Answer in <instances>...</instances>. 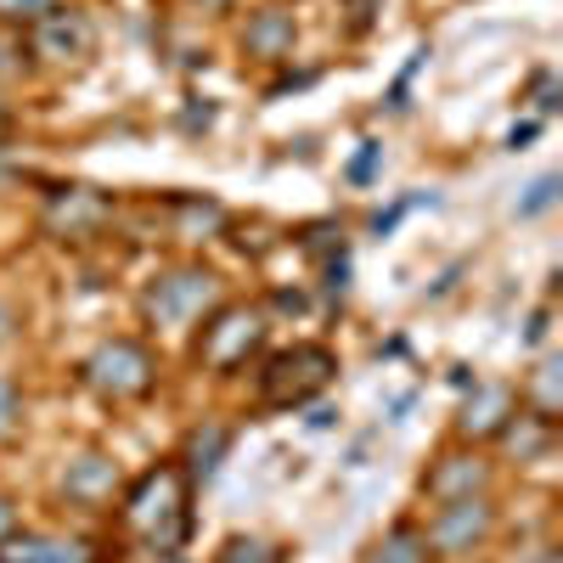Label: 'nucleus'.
Here are the masks:
<instances>
[{
	"label": "nucleus",
	"instance_id": "obj_2",
	"mask_svg": "<svg viewBox=\"0 0 563 563\" xmlns=\"http://www.w3.org/2000/svg\"><path fill=\"white\" fill-rule=\"evenodd\" d=\"M333 350H321V344H299V350H282L271 366H265V406H305L310 395H321L327 384H333Z\"/></svg>",
	"mask_w": 563,
	"mask_h": 563
},
{
	"label": "nucleus",
	"instance_id": "obj_19",
	"mask_svg": "<svg viewBox=\"0 0 563 563\" xmlns=\"http://www.w3.org/2000/svg\"><path fill=\"white\" fill-rule=\"evenodd\" d=\"M52 12V0H0V18L7 23H40Z\"/></svg>",
	"mask_w": 563,
	"mask_h": 563
},
{
	"label": "nucleus",
	"instance_id": "obj_23",
	"mask_svg": "<svg viewBox=\"0 0 563 563\" xmlns=\"http://www.w3.org/2000/svg\"><path fill=\"white\" fill-rule=\"evenodd\" d=\"M7 536H18V507L0 496V541H7Z\"/></svg>",
	"mask_w": 563,
	"mask_h": 563
},
{
	"label": "nucleus",
	"instance_id": "obj_15",
	"mask_svg": "<svg viewBox=\"0 0 563 563\" xmlns=\"http://www.w3.org/2000/svg\"><path fill=\"white\" fill-rule=\"evenodd\" d=\"M558 384H563V355H547L536 366V417H547V422H558V406H563Z\"/></svg>",
	"mask_w": 563,
	"mask_h": 563
},
{
	"label": "nucleus",
	"instance_id": "obj_4",
	"mask_svg": "<svg viewBox=\"0 0 563 563\" xmlns=\"http://www.w3.org/2000/svg\"><path fill=\"white\" fill-rule=\"evenodd\" d=\"M260 344H265V316L249 310V305H225V310H214V321L203 327L198 361H203L209 372H238Z\"/></svg>",
	"mask_w": 563,
	"mask_h": 563
},
{
	"label": "nucleus",
	"instance_id": "obj_16",
	"mask_svg": "<svg viewBox=\"0 0 563 563\" xmlns=\"http://www.w3.org/2000/svg\"><path fill=\"white\" fill-rule=\"evenodd\" d=\"M220 451H225V429L220 422H209V429H198V440H192V479H214V467H220Z\"/></svg>",
	"mask_w": 563,
	"mask_h": 563
},
{
	"label": "nucleus",
	"instance_id": "obj_20",
	"mask_svg": "<svg viewBox=\"0 0 563 563\" xmlns=\"http://www.w3.org/2000/svg\"><path fill=\"white\" fill-rule=\"evenodd\" d=\"M378 158H384L378 141H361V153L350 158V169H344V175H350L355 186H366V180H372V169H378Z\"/></svg>",
	"mask_w": 563,
	"mask_h": 563
},
{
	"label": "nucleus",
	"instance_id": "obj_18",
	"mask_svg": "<svg viewBox=\"0 0 563 563\" xmlns=\"http://www.w3.org/2000/svg\"><path fill=\"white\" fill-rule=\"evenodd\" d=\"M558 186H563L558 175H541V180L530 186V198L519 203V220H530V214H541V209H552V203H558Z\"/></svg>",
	"mask_w": 563,
	"mask_h": 563
},
{
	"label": "nucleus",
	"instance_id": "obj_13",
	"mask_svg": "<svg viewBox=\"0 0 563 563\" xmlns=\"http://www.w3.org/2000/svg\"><path fill=\"white\" fill-rule=\"evenodd\" d=\"M288 45H294V18H288V12H260V18L249 23V52L282 57Z\"/></svg>",
	"mask_w": 563,
	"mask_h": 563
},
{
	"label": "nucleus",
	"instance_id": "obj_10",
	"mask_svg": "<svg viewBox=\"0 0 563 563\" xmlns=\"http://www.w3.org/2000/svg\"><path fill=\"white\" fill-rule=\"evenodd\" d=\"M507 417H512V389H501V384H474V400L462 406V417H456V429L462 434H501L507 429Z\"/></svg>",
	"mask_w": 563,
	"mask_h": 563
},
{
	"label": "nucleus",
	"instance_id": "obj_24",
	"mask_svg": "<svg viewBox=\"0 0 563 563\" xmlns=\"http://www.w3.org/2000/svg\"><path fill=\"white\" fill-rule=\"evenodd\" d=\"M536 130H541V124H519V130L507 135V147H512V153H519V147H530V141H536Z\"/></svg>",
	"mask_w": 563,
	"mask_h": 563
},
{
	"label": "nucleus",
	"instance_id": "obj_3",
	"mask_svg": "<svg viewBox=\"0 0 563 563\" xmlns=\"http://www.w3.org/2000/svg\"><path fill=\"white\" fill-rule=\"evenodd\" d=\"M85 384L97 395H108V400H141L158 384V361L135 339H113V344H102L97 355L85 361Z\"/></svg>",
	"mask_w": 563,
	"mask_h": 563
},
{
	"label": "nucleus",
	"instance_id": "obj_1",
	"mask_svg": "<svg viewBox=\"0 0 563 563\" xmlns=\"http://www.w3.org/2000/svg\"><path fill=\"white\" fill-rule=\"evenodd\" d=\"M124 530L141 536L153 552H175L192 530V512H186V474L175 462L153 467V474H141L124 496Z\"/></svg>",
	"mask_w": 563,
	"mask_h": 563
},
{
	"label": "nucleus",
	"instance_id": "obj_9",
	"mask_svg": "<svg viewBox=\"0 0 563 563\" xmlns=\"http://www.w3.org/2000/svg\"><path fill=\"white\" fill-rule=\"evenodd\" d=\"M0 563H97V552L63 536H7L0 541Z\"/></svg>",
	"mask_w": 563,
	"mask_h": 563
},
{
	"label": "nucleus",
	"instance_id": "obj_26",
	"mask_svg": "<svg viewBox=\"0 0 563 563\" xmlns=\"http://www.w3.org/2000/svg\"><path fill=\"white\" fill-rule=\"evenodd\" d=\"M536 563H558V558H552V552H541V558H536Z\"/></svg>",
	"mask_w": 563,
	"mask_h": 563
},
{
	"label": "nucleus",
	"instance_id": "obj_12",
	"mask_svg": "<svg viewBox=\"0 0 563 563\" xmlns=\"http://www.w3.org/2000/svg\"><path fill=\"white\" fill-rule=\"evenodd\" d=\"M485 485V462L479 456H445V467L429 474V496L440 501H456V496H474Z\"/></svg>",
	"mask_w": 563,
	"mask_h": 563
},
{
	"label": "nucleus",
	"instance_id": "obj_27",
	"mask_svg": "<svg viewBox=\"0 0 563 563\" xmlns=\"http://www.w3.org/2000/svg\"><path fill=\"white\" fill-rule=\"evenodd\" d=\"M203 7H225V0H203Z\"/></svg>",
	"mask_w": 563,
	"mask_h": 563
},
{
	"label": "nucleus",
	"instance_id": "obj_21",
	"mask_svg": "<svg viewBox=\"0 0 563 563\" xmlns=\"http://www.w3.org/2000/svg\"><path fill=\"white\" fill-rule=\"evenodd\" d=\"M429 63V45H422V52H411V63H406V74L395 79V90H389V108H406V85H411V74Z\"/></svg>",
	"mask_w": 563,
	"mask_h": 563
},
{
	"label": "nucleus",
	"instance_id": "obj_7",
	"mask_svg": "<svg viewBox=\"0 0 563 563\" xmlns=\"http://www.w3.org/2000/svg\"><path fill=\"white\" fill-rule=\"evenodd\" d=\"M490 536V501L485 496H456V501H445L440 507V519L429 525V541L434 552H467L474 541H485Z\"/></svg>",
	"mask_w": 563,
	"mask_h": 563
},
{
	"label": "nucleus",
	"instance_id": "obj_17",
	"mask_svg": "<svg viewBox=\"0 0 563 563\" xmlns=\"http://www.w3.org/2000/svg\"><path fill=\"white\" fill-rule=\"evenodd\" d=\"M180 209V238H198V231H220L225 209L220 203H175Z\"/></svg>",
	"mask_w": 563,
	"mask_h": 563
},
{
	"label": "nucleus",
	"instance_id": "obj_5",
	"mask_svg": "<svg viewBox=\"0 0 563 563\" xmlns=\"http://www.w3.org/2000/svg\"><path fill=\"white\" fill-rule=\"evenodd\" d=\"M209 305H220V282L209 271H169V276H158L147 288V316L158 327H186Z\"/></svg>",
	"mask_w": 563,
	"mask_h": 563
},
{
	"label": "nucleus",
	"instance_id": "obj_6",
	"mask_svg": "<svg viewBox=\"0 0 563 563\" xmlns=\"http://www.w3.org/2000/svg\"><path fill=\"white\" fill-rule=\"evenodd\" d=\"M29 29H34V57H45V63H79L97 52V23L74 7H52Z\"/></svg>",
	"mask_w": 563,
	"mask_h": 563
},
{
	"label": "nucleus",
	"instance_id": "obj_25",
	"mask_svg": "<svg viewBox=\"0 0 563 563\" xmlns=\"http://www.w3.org/2000/svg\"><path fill=\"white\" fill-rule=\"evenodd\" d=\"M7 339H12V310L0 305V344H7Z\"/></svg>",
	"mask_w": 563,
	"mask_h": 563
},
{
	"label": "nucleus",
	"instance_id": "obj_11",
	"mask_svg": "<svg viewBox=\"0 0 563 563\" xmlns=\"http://www.w3.org/2000/svg\"><path fill=\"white\" fill-rule=\"evenodd\" d=\"M63 490L74 501H108L119 490V467L108 456H85V462H74L68 474H63Z\"/></svg>",
	"mask_w": 563,
	"mask_h": 563
},
{
	"label": "nucleus",
	"instance_id": "obj_8",
	"mask_svg": "<svg viewBox=\"0 0 563 563\" xmlns=\"http://www.w3.org/2000/svg\"><path fill=\"white\" fill-rule=\"evenodd\" d=\"M113 220V203L102 192H90V186H68V192L52 198L45 209V225L57 231V238H90V231H102Z\"/></svg>",
	"mask_w": 563,
	"mask_h": 563
},
{
	"label": "nucleus",
	"instance_id": "obj_14",
	"mask_svg": "<svg viewBox=\"0 0 563 563\" xmlns=\"http://www.w3.org/2000/svg\"><path fill=\"white\" fill-rule=\"evenodd\" d=\"M372 563H429V541H422V530L400 525L378 552H372Z\"/></svg>",
	"mask_w": 563,
	"mask_h": 563
},
{
	"label": "nucleus",
	"instance_id": "obj_22",
	"mask_svg": "<svg viewBox=\"0 0 563 563\" xmlns=\"http://www.w3.org/2000/svg\"><path fill=\"white\" fill-rule=\"evenodd\" d=\"M12 422H18V389H12V384H0V440L12 434Z\"/></svg>",
	"mask_w": 563,
	"mask_h": 563
}]
</instances>
